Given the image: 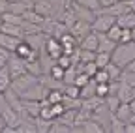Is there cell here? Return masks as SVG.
Returning <instances> with one entry per match:
<instances>
[{"instance_id":"1","label":"cell","mask_w":135,"mask_h":133,"mask_svg":"<svg viewBox=\"0 0 135 133\" xmlns=\"http://www.w3.org/2000/svg\"><path fill=\"white\" fill-rule=\"evenodd\" d=\"M135 58V43L128 41V43H116V47L111 53V62L116 64L118 68H126V66Z\"/></svg>"},{"instance_id":"2","label":"cell","mask_w":135,"mask_h":133,"mask_svg":"<svg viewBox=\"0 0 135 133\" xmlns=\"http://www.w3.org/2000/svg\"><path fill=\"white\" fill-rule=\"evenodd\" d=\"M116 23V17L114 15H109V13H96L94 21L90 23V30L98 32V34H105V32Z\"/></svg>"},{"instance_id":"3","label":"cell","mask_w":135,"mask_h":133,"mask_svg":"<svg viewBox=\"0 0 135 133\" xmlns=\"http://www.w3.org/2000/svg\"><path fill=\"white\" fill-rule=\"evenodd\" d=\"M6 68H8L11 79H15V77H19V75H23V73L28 71V70H26V60L19 58L17 55L9 56V60H8V64H6Z\"/></svg>"},{"instance_id":"4","label":"cell","mask_w":135,"mask_h":133,"mask_svg":"<svg viewBox=\"0 0 135 133\" xmlns=\"http://www.w3.org/2000/svg\"><path fill=\"white\" fill-rule=\"evenodd\" d=\"M13 55H17L19 58H23V60H26V62H34V60H38V51H34V49H32L25 40H21V41H19V45L15 47Z\"/></svg>"},{"instance_id":"5","label":"cell","mask_w":135,"mask_h":133,"mask_svg":"<svg viewBox=\"0 0 135 133\" xmlns=\"http://www.w3.org/2000/svg\"><path fill=\"white\" fill-rule=\"evenodd\" d=\"M68 32L79 41L84 34H88L90 32V23H84V21H79V19H75L70 26H68Z\"/></svg>"},{"instance_id":"6","label":"cell","mask_w":135,"mask_h":133,"mask_svg":"<svg viewBox=\"0 0 135 133\" xmlns=\"http://www.w3.org/2000/svg\"><path fill=\"white\" fill-rule=\"evenodd\" d=\"M45 51H47V56H51L53 60H56V58L62 55V45H60L58 38L49 36V38L45 40Z\"/></svg>"},{"instance_id":"7","label":"cell","mask_w":135,"mask_h":133,"mask_svg":"<svg viewBox=\"0 0 135 133\" xmlns=\"http://www.w3.org/2000/svg\"><path fill=\"white\" fill-rule=\"evenodd\" d=\"M32 9L34 11H38L40 15H43V17L47 19V17H51L53 15V2L51 0H34L32 2Z\"/></svg>"},{"instance_id":"8","label":"cell","mask_w":135,"mask_h":133,"mask_svg":"<svg viewBox=\"0 0 135 133\" xmlns=\"http://www.w3.org/2000/svg\"><path fill=\"white\" fill-rule=\"evenodd\" d=\"M71 131H84V133H103V131H107L103 126H101L99 122H96V120H92V118H88V120H84L83 122V126L81 127H71Z\"/></svg>"},{"instance_id":"9","label":"cell","mask_w":135,"mask_h":133,"mask_svg":"<svg viewBox=\"0 0 135 133\" xmlns=\"http://www.w3.org/2000/svg\"><path fill=\"white\" fill-rule=\"evenodd\" d=\"M79 43H81V49H86V51H96L98 49V34L94 30H90L88 34H84L81 40H79Z\"/></svg>"},{"instance_id":"10","label":"cell","mask_w":135,"mask_h":133,"mask_svg":"<svg viewBox=\"0 0 135 133\" xmlns=\"http://www.w3.org/2000/svg\"><path fill=\"white\" fill-rule=\"evenodd\" d=\"M0 32H4V34H9V36H15V38H21L25 36V32H23V26L21 24H13V23H4L0 24Z\"/></svg>"},{"instance_id":"11","label":"cell","mask_w":135,"mask_h":133,"mask_svg":"<svg viewBox=\"0 0 135 133\" xmlns=\"http://www.w3.org/2000/svg\"><path fill=\"white\" fill-rule=\"evenodd\" d=\"M98 34V32H96ZM116 47V41L109 40L105 34H98V49L96 51H101V53H113V49Z\"/></svg>"},{"instance_id":"12","label":"cell","mask_w":135,"mask_h":133,"mask_svg":"<svg viewBox=\"0 0 135 133\" xmlns=\"http://www.w3.org/2000/svg\"><path fill=\"white\" fill-rule=\"evenodd\" d=\"M21 38H15V36H9V34H4V32H0V47L8 49L9 53L15 51V47L19 45Z\"/></svg>"},{"instance_id":"13","label":"cell","mask_w":135,"mask_h":133,"mask_svg":"<svg viewBox=\"0 0 135 133\" xmlns=\"http://www.w3.org/2000/svg\"><path fill=\"white\" fill-rule=\"evenodd\" d=\"M116 97L120 99L122 103H128L133 97V88L128 85V82H118V90H116Z\"/></svg>"},{"instance_id":"14","label":"cell","mask_w":135,"mask_h":133,"mask_svg":"<svg viewBox=\"0 0 135 133\" xmlns=\"http://www.w3.org/2000/svg\"><path fill=\"white\" fill-rule=\"evenodd\" d=\"M116 24L122 28H133L135 26V11H126L116 17Z\"/></svg>"},{"instance_id":"15","label":"cell","mask_w":135,"mask_h":133,"mask_svg":"<svg viewBox=\"0 0 135 133\" xmlns=\"http://www.w3.org/2000/svg\"><path fill=\"white\" fill-rule=\"evenodd\" d=\"M21 15H23V19H25L26 23H34V24H43V21H45V17H43V15H40L38 11H34L32 8L25 9Z\"/></svg>"},{"instance_id":"16","label":"cell","mask_w":135,"mask_h":133,"mask_svg":"<svg viewBox=\"0 0 135 133\" xmlns=\"http://www.w3.org/2000/svg\"><path fill=\"white\" fill-rule=\"evenodd\" d=\"M113 114L116 116L118 120L128 122V120H129V116H131V109H129V105H128V103H122V101H120V105L116 107V111H114Z\"/></svg>"},{"instance_id":"17","label":"cell","mask_w":135,"mask_h":133,"mask_svg":"<svg viewBox=\"0 0 135 133\" xmlns=\"http://www.w3.org/2000/svg\"><path fill=\"white\" fill-rule=\"evenodd\" d=\"M34 126H36V131L40 133H47L53 126V120H47V118H40V116H34Z\"/></svg>"},{"instance_id":"18","label":"cell","mask_w":135,"mask_h":133,"mask_svg":"<svg viewBox=\"0 0 135 133\" xmlns=\"http://www.w3.org/2000/svg\"><path fill=\"white\" fill-rule=\"evenodd\" d=\"M98 70H99V68L96 66V62H94V60H88V62H81V66H79V70H77V71L86 73V75L92 79V77H94V73H96Z\"/></svg>"},{"instance_id":"19","label":"cell","mask_w":135,"mask_h":133,"mask_svg":"<svg viewBox=\"0 0 135 133\" xmlns=\"http://www.w3.org/2000/svg\"><path fill=\"white\" fill-rule=\"evenodd\" d=\"M9 85H11V77H9L8 68L4 66V68H0V94H2L4 90H8Z\"/></svg>"},{"instance_id":"20","label":"cell","mask_w":135,"mask_h":133,"mask_svg":"<svg viewBox=\"0 0 135 133\" xmlns=\"http://www.w3.org/2000/svg\"><path fill=\"white\" fill-rule=\"evenodd\" d=\"M105 71H107V75H109V79L111 81H120V75H122V68H118L116 64H113V62H109L107 66H105Z\"/></svg>"},{"instance_id":"21","label":"cell","mask_w":135,"mask_h":133,"mask_svg":"<svg viewBox=\"0 0 135 133\" xmlns=\"http://www.w3.org/2000/svg\"><path fill=\"white\" fill-rule=\"evenodd\" d=\"M62 97H64V92L60 88H51L47 92V96H45V99L51 105H53V103H62Z\"/></svg>"},{"instance_id":"22","label":"cell","mask_w":135,"mask_h":133,"mask_svg":"<svg viewBox=\"0 0 135 133\" xmlns=\"http://www.w3.org/2000/svg\"><path fill=\"white\" fill-rule=\"evenodd\" d=\"M94 62H96L98 68H105V66L111 62V53H101V51H96Z\"/></svg>"},{"instance_id":"23","label":"cell","mask_w":135,"mask_h":133,"mask_svg":"<svg viewBox=\"0 0 135 133\" xmlns=\"http://www.w3.org/2000/svg\"><path fill=\"white\" fill-rule=\"evenodd\" d=\"M64 73H66V70L60 68L56 62L49 68V77H53V79H56V81H64Z\"/></svg>"},{"instance_id":"24","label":"cell","mask_w":135,"mask_h":133,"mask_svg":"<svg viewBox=\"0 0 135 133\" xmlns=\"http://www.w3.org/2000/svg\"><path fill=\"white\" fill-rule=\"evenodd\" d=\"M73 2L83 6V8H86V9H92L94 13L99 9V0H73Z\"/></svg>"},{"instance_id":"25","label":"cell","mask_w":135,"mask_h":133,"mask_svg":"<svg viewBox=\"0 0 135 133\" xmlns=\"http://www.w3.org/2000/svg\"><path fill=\"white\" fill-rule=\"evenodd\" d=\"M124 126H126V122L118 120L116 116L111 112V131L113 133H124Z\"/></svg>"},{"instance_id":"26","label":"cell","mask_w":135,"mask_h":133,"mask_svg":"<svg viewBox=\"0 0 135 133\" xmlns=\"http://www.w3.org/2000/svg\"><path fill=\"white\" fill-rule=\"evenodd\" d=\"M120 32H122V26H118V24L114 23V24H113V26H111V28L105 32V36H107L109 40H113V41H116V43H118V38H120Z\"/></svg>"},{"instance_id":"27","label":"cell","mask_w":135,"mask_h":133,"mask_svg":"<svg viewBox=\"0 0 135 133\" xmlns=\"http://www.w3.org/2000/svg\"><path fill=\"white\" fill-rule=\"evenodd\" d=\"M49 131H51V133H70L71 127L66 126V124H62V122H55V120H53V126H51Z\"/></svg>"},{"instance_id":"28","label":"cell","mask_w":135,"mask_h":133,"mask_svg":"<svg viewBox=\"0 0 135 133\" xmlns=\"http://www.w3.org/2000/svg\"><path fill=\"white\" fill-rule=\"evenodd\" d=\"M56 64L60 66V68H64V70H68L70 66H73V60H71V55H60L58 58H56Z\"/></svg>"},{"instance_id":"29","label":"cell","mask_w":135,"mask_h":133,"mask_svg":"<svg viewBox=\"0 0 135 133\" xmlns=\"http://www.w3.org/2000/svg\"><path fill=\"white\" fill-rule=\"evenodd\" d=\"M96 96L107 97L109 96V82H96Z\"/></svg>"},{"instance_id":"30","label":"cell","mask_w":135,"mask_h":133,"mask_svg":"<svg viewBox=\"0 0 135 133\" xmlns=\"http://www.w3.org/2000/svg\"><path fill=\"white\" fill-rule=\"evenodd\" d=\"M49 109H51V118H53V120H56L58 116L64 112V109H66V107H64V103H53Z\"/></svg>"},{"instance_id":"31","label":"cell","mask_w":135,"mask_h":133,"mask_svg":"<svg viewBox=\"0 0 135 133\" xmlns=\"http://www.w3.org/2000/svg\"><path fill=\"white\" fill-rule=\"evenodd\" d=\"M96 82H109L111 79H109V75H107V71H105V68H99L96 73H94V77H92Z\"/></svg>"},{"instance_id":"32","label":"cell","mask_w":135,"mask_h":133,"mask_svg":"<svg viewBox=\"0 0 135 133\" xmlns=\"http://www.w3.org/2000/svg\"><path fill=\"white\" fill-rule=\"evenodd\" d=\"M88 81H90V77H88L86 73H83V71H79V73H77V75L73 77V85H77V86L81 88V86H84V85H86Z\"/></svg>"},{"instance_id":"33","label":"cell","mask_w":135,"mask_h":133,"mask_svg":"<svg viewBox=\"0 0 135 133\" xmlns=\"http://www.w3.org/2000/svg\"><path fill=\"white\" fill-rule=\"evenodd\" d=\"M64 96H68V97H79V86L77 85H68L66 86V90H64Z\"/></svg>"},{"instance_id":"34","label":"cell","mask_w":135,"mask_h":133,"mask_svg":"<svg viewBox=\"0 0 135 133\" xmlns=\"http://www.w3.org/2000/svg\"><path fill=\"white\" fill-rule=\"evenodd\" d=\"M9 56H11V53L8 51V49H4V47H0V68H4V66L8 64Z\"/></svg>"},{"instance_id":"35","label":"cell","mask_w":135,"mask_h":133,"mask_svg":"<svg viewBox=\"0 0 135 133\" xmlns=\"http://www.w3.org/2000/svg\"><path fill=\"white\" fill-rule=\"evenodd\" d=\"M128 41H131V32H129V28H122L120 38H118V43H128Z\"/></svg>"},{"instance_id":"36","label":"cell","mask_w":135,"mask_h":133,"mask_svg":"<svg viewBox=\"0 0 135 133\" xmlns=\"http://www.w3.org/2000/svg\"><path fill=\"white\" fill-rule=\"evenodd\" d=\"M124 133H135V124H133V122H126Z\"/></svg>"},{"instance_id":"37","label":"cell","mask_w":135,"mask_h":133,"mask_svg":"<svg viewBox=\"0 0 135 133\" xmlns=\"http://www.w3.org/2000/svg\"><path fill=\"white\" fill-rule=\"evenodd\" d=\"M124 71H129V73H133V75H135V58L126 66V68H124Z\"/></svg>"},{"instance_id":"38","label":"cell","mask_w":135,"mask_h":133,"mask_svg":"<svg viewBox=\"0 0 135 133\" xmlns=\"http://www.w3.org/2000/svg\"><path fill=\"white\" fill-rule=\"evenodd\" d=\"M8 8H9V2H8V0H0V13L8 11Z\"/></svg>"},{"instance_id":"39","label":"cell","mask_w":135,"mask_h":133,"mask_svg":"<svg viewBox=\"0 0 135 133\" xmlns=\"http://www.w3.org/2000/svg\"><path fill=\"white\" fill-rule=\"evenodd\" d=\"M114 2H118V0H99V8H107V6H111Z\"/></svg>"},{"instance_id":"40","label":"cell","mask_w":135,"mask_h":133,"mask_svg":"<svg viewBox=\"0 0 135 133\" xmlns=\"http://www.w3.org/2000/svg\"><path fill=\"white\" fill-rule=\"evenodd\" d=\"M126 4H128L129 11H135V0H126Z\"/></svg>"},{"instance_id":"41","label":"cell","mask_w":135,"mask_h":133,"mask_svg":"<svg viewBox=\"0 0 135 133\" xmlns=\"http://www.w3.org/2000/svg\"><path fill=\"white\" fill-rule=\"evenodd\" d=\"M6 127V120H4V116L0 114V133H2V129Z\"/></svg>"},{"instance_id":"42","label":"cell","mask_w":135,"mask_h":133,"mask_svg":"<svg viewBox=\"0 0 135 133\" xmlns=\"http://www.w3.org/2000/svg\"><path fill=\"white\" fill-rule=\"evenodd\" d=\"M129 32H131V41L135 43V26H133V28H129Z\"/></svg>"},{"instance_id":"43","label":"cell","mask_w":135,"mask_h":133,"mask_svg":"<svg viewBox=\"0 0 135 133\" xmlns=\"http://www.w3.org/2000/svg\"><path fill=\"white\" fill-rule=\"evenodd\" d=\"M0 24H2V17H0Z\"/></svg>"},{"instance_id":"44","label":"cell","mask_w":135,"mask_h":133,"mask_svg":"<svg viewBox=\"0 0 135 133\" xmlns=\"http://www.w3.org/2000/svg\"><path fill=\"white\" fill-rule=\"evenodd\" d=\"M70 2H71V0H70Z\"/></svg>"}]
</instances>
